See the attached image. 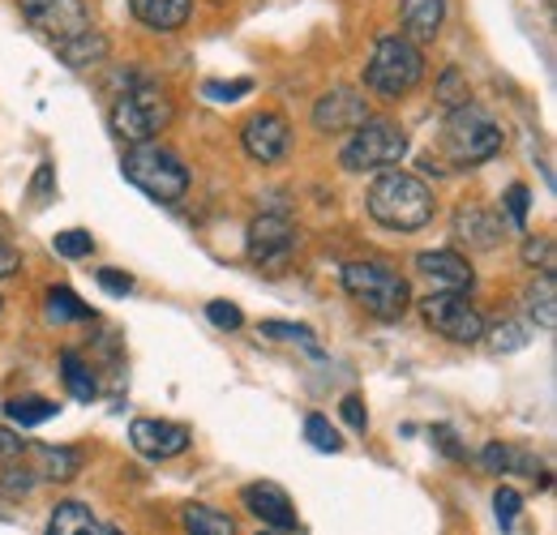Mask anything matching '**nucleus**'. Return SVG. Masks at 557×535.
I'll return each instance as SVG.
<instances>
[{
  "mask_svg": "<svg viewBox=\"0 0 557 535\" xmlns=\"http://www.w3.org/2000/svg\"><path fill=\"white\" fill-rule=\"evenodd\" d=\"M369 219L386 232H404L412 236L420 227L433 223V210L437 201L429 194V185L420 181L417 172H404V167H391V172H377V181L369 185Z\"/></svg>",
  "mask_w": 557,
  "mask_h": 535,
  "instance_id": "obj_1",
  "label": "nucleus"
},
{
  "mask_svg": "<svg viewBox=\"0 0 557 535\" xmlns=\"http://www.w3.org/2000/svg\"><path fill=\"white\" fill-rule=\"evenodd\" d=\"M344 291L377 322H399L412 304V287L399 270L386 262H364V258L344 266Z\"/></svg>",
  "mask_w": 557,
  "mask_h": 535,
  "instance_id": "obj_2",
  "label": "nucleus"
},
{
  "mask_svg": "<svg viewBox=\"0 0 557 535\" xmlns=\"http://www.w3.org/2000/svg\"><path fill=\"white\" fill-rule=\"evenodd\" d=\"M424 77V57L412 39L404 35H382L364 61V90L382 99H404L412 95Z\"/></svg>",
  "mask_w": 557,
  "mask_h": 535,
  "instance_id": "obj_3",
  "label": "nucleus"
},
{
  "mask_svg": "<svg viewBox=\"0 0 557 535\" xmlns=\"http://www.w3.org/2000/svg\"><path fill=\"white\" fill-rule=\"evenodd\" d=\"M121 172H125V181L141 189L150 201H159V206H172V201H181L189 194V167L172 154V150H163V146H154V141H146V146H134L125 159H121Z\"/></svg>",
  "mask_w": 557,
  "mask_h": 535,
  "instance_id": "obj_4",
  "label": "nucleus"
},
{
  "mask_svg": "<svg viewBox=\"0 0 557 535\" xmlns=\"http://www.w3.org/2000/svg\"><path fill=\"white\" fill-rule=\"evenodd\" d=\"M172 121H176V103H172V95H168L163 86H154V82L125 90V95L112 103V134L134 141V146L154 141Z\"/></svg>",
  "mask_w": 557,
  "mask_h": 535,
  "instance_id": "obj_5",
  "label": "nucleus"
},
{
  "mask_svg": "<svg viewBox=\"0 0 557 535\" xmlns=\"http://www.w3.org/2000/svg\"><path fill=\"white\" fill-rule=\"evenodd\" d=\"M442 150H446V159H455L459 167L488 163V159L502 150V125L488 116L485 108H476V103L450 108V116H446V125H442Z\"/></svg>",
  "mask_w": 557,
  "mask_h": 535,
  "instance_id": "obj_6",
  "label": "nucleus"
},
{
  "mask_svg": "<svg viewBox=\"0 0 557 535\" xmlns=\"http://www.w3.org/2000/svg\"><path fill=\"white\" fill-rule=\"evenodd\" d=\"M408 154V134L395 121H364L339 150V167L344 172H391L399 167Z\"/></svg>",
  "mask_w": 557,
  "mask_h": 535,
  "instance_id": "obj_7",
  "label": "nucleus"
},
{
  "mask_svg": "<svg viewBox=\"0 0 557 535\" xmlns=\"http://www.w3.org/2000/svg\"><path fill=\"white\" fill-rule=\"evenodd\" d=\"M26 26L44 35L52 48H65L90 30V9L86 0H17Z\"/></svg>",
  "mask_w": 557,
  "mask_h": 535,
  "instance_id": "obj_8",
  "label": "nucleus"
},
{
  "mask_svg": "<svg viewBox=\"0 0 557 535\" xmlns=\"http://www.w3.org/2000/svg\"><path fill=\"white\" fill-rule=\"evenodd\" d=\"M420 318H424V326H429L433 335H442L446 343L472 347V343L485 338V318H481L463 296H455V291L424 296V300H420Z\"/></svg>",
  "mask_w": 557,
  "mask_h": 535,
  "instance_id": "obj_9",
  "label": "nucleus"
},
{
  "mask_svg": "<svg viewBox=\"0 0 557 535\" xmlns=\"http://www.w3.org/2000/svg\"><path fill=\"white\" fill-rule=\"evenodd\" d=\"M369 121V99L356 86H331L313 103V125L322 134H356Z\"/></svg>",
  "mask_w": 557,
  "mask_h": 535,
  "instance_id": "obj_10",
  "label": "nucleus"
},
{
  "mask_svg": "<svg viewBox=\"0 0 557 535\" xmlns=\"http://www.w3.org/2000/svg\"><path fill=\"white\" fill-rule=\"evenodd\" d=\"M240 146H245V154H249L253 163L275 167V163H283V154H287V146H292V125H287L278 112H258L253 121H245Z\"/></svg>",
  "mask_w": 557,
  "mask_h": 535,
  "instance_id": "obj_11",
  "label": "nucleus"
},
{
  "mask_svg": "<svg viewBox=\"0 0 557 535\" xmlns=\"http://www.w3.org/2000/svg\"><path fill=\"white\" fill-rule=\"evenodd\" d=\"M129 441H134V450H138L141 459H176V455H185V450H189L194 433H189L185 424L141 415V420L129 424Z\"/></svg>",
  "mask_w": 557,
  "mask_h": 535,
  "instance_id": "obj_12",
  "label": "nucleus"
},
{
  "mask_svg": "<svg viewBox=\"0 0 557 535\" xmlns=\"http://www.w3.org/2000/svg\"><path fill=\"white\" fill-rule=\"evenodd\" d=\"M292 245H296V227H292L287 214H267L262 210L245 232V249H249L253 262H278V258L292 253Z\"/></svg>",
  "mask_w": 557,
  "mask_h": 535,
  "instance_id": "obj_13",
  "label": "nucleus"
},
{
  "mask_svg": "<svg viewBox=\"0 0 557 535\" xmlns=\"http://www.w3.org/2000/svg\"><path fill=\"white\" fill-rule=\"evenodd\" d=\"M240 501H245V510L258 514L271 532H292V527H296V506H292V497H287L278 484H271V480L245 484V488H240Z\"/></svg>",
  "mask_w": 557,
  "mask_h": 535,
  "instance_id": "obj_14",
  "label": "nucleus"
},
{
  "mask_svg": "<svg viewBox=\"0 0 557 535\" xmlns=\"http://www.w3.org/2000/svg\"><path fill=\"white\" fill-rule=\"evenodd\" d=\"M455 236L468 249L488 253V249H497L506 240V219L497 210H488V206H459L455 210Z\"/></svg>",
  "mask_w": 557,
  "mask_h": 535,
  "instance_id": "obj_15",
  "label": "nucleus"
},
{
  "mask_svg": "<svg viewBox=\"0 0 557 535\" xmlns=\"http://www.w3.org/2000/svg\"><path fill=\"white\" fill-rule=\"evenodd\" d=\"M417 270L433 283V287H442V291H472V283H476V270L468 258H459L455 249H424L417 258Z\"/></svg>",
  "mask_w": 557,
  "mask_h": 535,
  "instance_id": "obj_16",
  "label": "nucleus"
},
{
  "mask_svg": "<svg viewBox=\"0 0 557 535\" xmlns=\"http://www.w3.org/2000/svg\"><path fill=\"white\" fill-rule=\"evenodd\" d=\"M399 22H404V39H412L417 48L433 43L446 22V0H399Z\"/></svg>",
  "mask_w": 557,
  "mask_h": 535,
  "instance_id": "obj_17",
  "label": "nucleus"
},
{
  "mask_svg": "<svg viewBox=\"0 0 557 535\" xmlns=\"http://www.w3.org/2000/svg\"><path fill=\"white\" fill-rule=\"evenodd\" d=\"M134 17H138L146 30H159V35H172L189 22L194 13V0H129Z\"/></svg>",
  "mask_w": 557,
  "mask_h": 535,
  "instance_id": "obj_18",
  "label": "nucleus"
},
{
  "mask_svg": "<svg viewBox=\"0 0 557 535\" xmlns=\"http://www.w3.org/2000/svg\"><path fill=\"white\" fill-rule=\"evenodd\" d=\"M48 535H121L112 523H103L99 514H90L82 501H61L52 523H48Z\"/></svg>",
  "mask_w": 557,
  "mask_h": 535,
  "instance_id": "obj_19",
  "label": "nucleus"
},
{
  "mask_svg": "<svg viewBox=\"0 0 557 535\" xmlns=\"http://www.w3.org/2000/svg\"><path fill=\"white\" fill-rule=\"evenodd\" d=\"M35 463H39L44 480L70 484V480H77V471H82V450H70V446H35Z\"/></svg>",
  "mask_w": 557,
  "mask_h": 535,
  "instance_id": "obj_20",
  "label": "nucleus"
},
{
  "mask_svg": "<svg viewBox=\"0 0 557 535\" xmlns=\"http://www.w3.org/2000/svg\"><path fill=\"white\" fill-rule=\"evenodd\" d=\"M481 468L493 471V475H510V471H519V475H536V459H532L528 450H519V446L488 441L485 450H481Z\"/></svg>",
  "mask_w": 557,
  "mask_h": 535,
  "instance_id": "obj_21",
  "label": "nucleus"
},
{
  "mask_svg": "<svg viewBox=\"0 0 557 535\" xmlns=\"http://www.w3.org/2000/svg\"><path fill=\"white\" fill-rule=\"evenodd\" d=\"M536 338V326L523 322V318H510V322H497V326H485V343L493 356H506V351H523L528 343Z\"/></svg>",
  "mask_w": 557,
  "mask_h": 535,
  "instance_id": "obj_22",
  "label": "nucleus"
},
{
  "mask_svg": "<svg viewBox=\"0 0 557 535\" xmlns=\"http://www.w3.org/2000/svg\"><path fill=\"white\" fill-rule=\"evenodd\" d=\"M528 322H532L536 331H554V322H557L554 274H541V278L528 287Z\"/></svg>",
  "mask_w": 557,
  "mask_h": 535,
  "instance_id": "obj_23",
  "label": "nucleus"
},
{
  "mask_svg": "<svg viewBox=\"0 0 557 535\" xmlns=\"http://www.w3.org/2000/svg\"><path fill=\"white\" fill-rule=\"evenodd\" d=\"M57 57H61L70 69H90L108 57V39H103L99 30H86L82 39H73V43H65V48H57Z\"/></svg>",
  "mask_w": 557,
  "mask_h": 535,
  "instance_id": "obj_24",
  "label": "nucleus"
},
{
  "mask_svg": "<svg viewBox=\"0 0 557 535\" xmlns=\"http://www.w3.org/2000/svg\"><path fill=\"white\" fill-rule=\"evenodd\" d=\"M61 373H65V386H70L73 399L90 402L95 395H99V382H95L90 364H86L77 351H65V356H61Z\"/></svg>",
  "mask_w": 557,
  "mask_h": 535,
  "instance_id": "obj_25",
  "label": "nucleus"
},
{
  "mask_svg": "<svg viewBox=\"0 0 557 535\" xmlns=\"http://www.w3.org/2000/svg\"><path fill=\"white\" fill-rule=\"evenodd\" d=\"M185 532L189 535H236V523L223 510L210 506H185Z\"/></svg>",
  "mask_w": 557,
  "mask_h": 535,
  "instance_id": "obj_26",
  "label": "nucleus"
},
{
  "mask_svg": "<svg viewBox=\"0 0 557 535\" xmlns=\"http://www.w3.org/2000/svg\"><path fill=\"white\" fill-rule=\"evenodd\" d=\"M44 313H48V322H57V326H61V322H86V318H90V309L73 296L70 287H52Z\"/></svg>",
  "mask_w": 557,
  "mask_h": 535,
  "instance_id": "obj_27",
  "label": "nucleus"
},
{
  "mask_svg": "<svg viewBox=\"0 0 557 535\" xmlns=\"http://www.w3.org/2000/svg\"><path fill=\"white\" fill-rule=\"evenodd\" d=\"M4 415L13 420V424H22V428H35V424H44V420H52L57 415V402L48 399H9L4 402Z\"/></svg>",
  "mask_w": 557,
  "mask_h": 535,
  "instance_id": "obj_28",
  "label": "nucleus"
},
{
  "mask_svg": "<svg viewBox=\"0 0 557 535\" xmlns=\"http://www.w3.org/2000/svg\"><path fill=\"white\" fill-rule=\"evenodd\" d=\"M305 441H309L313 450H322V455H339V450H344V437H339L335 424H331L326 415H318V411L305 420Z\"/></svg>",
  "mask_w": 557,
  "mask_h": 535,
  "instance_id": "obj_29",
  "label": "nucleus"
},
{
  "mask_svg": "<svg viewBox=\"0 0 557 535\" xmlns=\"http://www.w3.org/2000/svg\"><path fill=\"white\" fill-rule=\"evenodd\" d=\"M52 249H57L65 262H77V258H90V253H95V240H90V232L73 227V232H61V236L52 240Z\"/></svg>",
  "mask_w": 557,
  "mask_h": 535,
  "instance_id": "obj_30",
  "label": "nucleus"
},
{
  "mask_svg": "<svg viewBox=\"0 0 557 535\" xmlns=\"http://www.w3.org/2000/svg\"><path fill=\"white\" fill-rule=\"evenodd\" d=\"M523 262L541 274H554V236H528L523 240Z\"/></svg>",
  "mask_w": 557,
  "mask_h": 535,
  "instance_id": "obj_31",
  "label": "nucleus"
},
{
  "mask_svg": "<svg viewBox=\"0 0 557 535\" xmlns=\"http://www.w3.org/2000/svg\"><path fill=\"white\" fill-rule=\"evenodd\" d=\"M528 206H532V194H528L523 185H510V189H506V214H502V219L523 232V227H528Z\"/></svg>",
  "mask_w": 557,
  "mask_h": 535,
  "instance_id": "obj_32",
  "label": "nucleus"
},
{
  "mask_svg": "<svg viewBox=\"0 0 557 535\" xmlns=\"http://www.w3.org/2000/svg\"><path fill=\"white\" fill-rule=\"evenodd\" d=\"M519 510H523V497H519L515 488H497V493H493V514H497V523H502L506 532L515 527Z\"/></svg>",
  "mask_w": 557,
  "mask_h": 535,
  "instance_id": "obj_33",
  "label": "nucleus"
},
{
  "mask_svg": "<svg viewBox=\"0 0 557 535\" xmlns=\"http://www.w3.org/2000/svg\"><path fill=\"white\" fill-rule=\"evenodd\" d=\"M253 90V82L249 77H232V82H207V95L214 103H236V99H245Z\"/></svg>",
  "mask_w": 557,
  "mask_h": 535,
  "instance_id": "obj_34",
  "label": "nucleus"
},
{
  "mask_svg": "<svg viewBox=\"0 0 557 535\" xmlns=\"http://www.w3.org/2000/svg\"><path fill=\"white\" fill-rule=\"evenodd\" d=\"M459 90H468L463 73H459V69H446V73H442V90H437V99H442L446 108H463V103H472V99L459 95Z\"/></svg>",
  "mask_w": 557,
  "mask_h": 535,
  "instance_id": "obj_35",
  "label": "nucleus"
},
{
  "mask_svg": "<svg viewBox=\"0 0 557 535\" xmlns=\"http://www.w3.org/2000/svg\"><path fill=\"white\" fill-rule=\"evenodd\" d=\"M207 318L219 326V331H236L240 322H245V313L236 309V304H223V300H210L207 304Z\"/></svg>",
  "mask_w": 557,
  "mask_h": 535,
  "instance_id": "obj_36",
  "label": "nucleus"
},
{
  "mask_svg": "<svg viewBox=\"0 0 557 535\" xmlns=\"http://www.w3.org/2000/svg\"><path fill=\"white\" fill-rule=\"evenodd\" d=\"M262 335H271V338H296V343L313 347V335H309V326H287V322H262ZM313 351H318V347H313Z\"/></svg>",
  "mask_w": 557,
  "mask_h": 535,
  "instance_id": "obj_37",
  "label": "nucleus"
},
{
  "mask_svg": "<svg viewBox=\"0 0 557 535\" xmlns=\"http://www.w3.org/2000/svg\"><path fill=\"white\" fill-rule=\"evenodd\" d=\"M339 415H344V424L356 428V433H364V428H369V411H364V402L356 399V395H348V399L339 402Z\"/></svg>",
  "mask_w": 557,
  "mask_h": 535,
  "instance_id": "obj_38",
  "label": "nucleus"
},
{
  "mask_svg": "<svg viewBox=\"0 0 557 535\" xmlns=\"http://www.w3.org/2000/svg\"><path fill=\"white\" fill-rule=\"evenodd\" d=\"M99 287L112 291V296H129V291H134V278L121 274V270H99Z\"/></svg>",
  "mask_w": 557,
  "mask_h": 535,
  "instance_id": "obj_39",
  "label": "nucleus"
},
{
  "mask_svg": "<svg viewBox=\"0 0 557 535\" xmlns=\"http://www.w3.org/2000/svg\"><path fill=\"white\" fill-rule=\"evenodd\" d=\"M30 194H35V206H48L52 201V163H44L30 181Z\"/></svg>",
  "mask_w": 557,
  "mask_h": 535,
  "instance_id": "obj_40",
  "label": "nucleus"
},
{
  "mask_svg": "<svg viewBox=\"0 0 557 535\" xmlns=\"http://www.w3.org/2000/svg\"><path fill=\"white\" fill-rule=\"evenodd\" d=\"M433 441H437V446H442V450H446L450 459H463V446L455 441V433H450L446 424H437V428H433Z\"/></svg>",
  "mask_w": 557,
  "mask_h": 535,
  "instance_id": "obj_41",
  "label": "nucleus"
},
{
  "mask_svg": "<svg viewBox=\"0 0 557 535\" xmlns=\"http://www.w3.org/2000/svg\"><path fill=\"white\" fill-rule=\"evenodd\" d=\"M17 266H22V258H17V249L0 240V278H9V274H17Z\"/></svg>",
  "mask_w": 557,
  "mask_h": 535,
  "instance_id": "obj_42",
  "label": "nucleus"
},
{
  "mask_svg": "<svg viewBox=\"0 0 557 535\" xmlns=\"http://www.w3.org/2000/svg\"><path fill=\"white\" fill-rule=\"evenodd\" d=\"M22 450V437L13 428H0V455H17Z\"/></svg>",
  "mask_w": 557,
  "mask_h": 535,
  "instance_id": "obj_43",
  "label": "nucleus"
},
{
  "mask_svg": "<svg viewBox=\"0 0 557 535\" xmlns=\"http://www.w3.org/2000/svg\"><path fill=\"white\" fill-rule=\"evenodd\" d=\"M4 232H9V227H4V219H0V240H4Z\"/></svg>",
  "mask_w": 557,
  "mask_h": 535,
  "instance_id": "obj_44",
  "label": "nucleus"
},
{
  "mask_svg": "<svg viewBox=\"0 0 557 535\" xmlns=\"http://www.w3.org/2000/svg\"><path fill=\"white\" fill-rule=\"evenodd\" d=\"M258 535H283V532H271V527H267V532H258Z\"/></svg>",
  "mask_w": 557,
  "mask_h": 535,
  "instance_id": "obj_45",
  "label": "nucleus"
},
{
  "mask_svg": "<svg viewBox=\"0 0 557 535\" xmlns=\"http://www.w3.org/2000/svg\"><path fill=\"white\" fill-rule=\"evenodd\" d=\"M0 309H4V300H0Z\"/></svg>",
  "mask_w": 557,
  "mask_h": 535,
  "instance_id": "obj_46",
  "label": "nucleus"
}]
</instances>
